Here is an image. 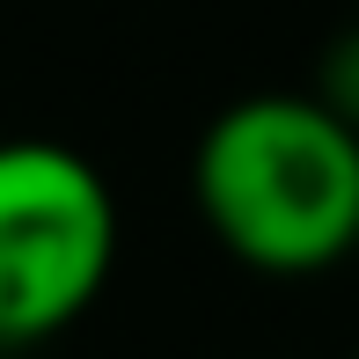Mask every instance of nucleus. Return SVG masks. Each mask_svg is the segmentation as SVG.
<instances>
[{
	"label": "nucleus",
	"mask_w": 359,
	"mask_h": 359,
	"mask_svg": "<svg viewBox=\"0 0 359 359\" xmlns=\"http://www.w3.org/2000/svg\"><path fill=\"white\" fill-rule=\"evenodd\" d=\"M191 198L242 271L316 279L359 242V133L316 95H242L198 133Z\"/></svg>",
	"instance_id": "nucleus-1"
},
{
	"label": "nucleus",
	"mask_w": 359,
	"mask_h": 359,
	"mask_svg": "<svg viewBox=\"0 0 359 359\" xmlns=\"http://www.w3.org/2000/svg\"><path fill=\"white\" fill-rule=\"evenodd\" d=\"M118 198L59 140H0V352H37L103 301Z\"/></svg>",
	"instance_id": "nucleus-2"
},
{
	"label": "nucleus",
	"mask_w": 359,
	"mask_h": 359,
	"mask_svg": "<svg viewBox=\"0 0 359 359\" xmlns=\"http://www.w3.org/2000/svg\"><path fill=\"white\" fill-rule=\"evenodd\" d=\"M316 95L330 118H345L352 133H359V22L352 29H337L330 44H323V59H316Z\"/></svg>",
	"instance_id": "nucleus-3"
},
{
	"label": "nucleus",
	"mask_w": 359,
	"mask_h": 359,
	"mask_svg": "<svg viewBox=\"0 0 359 359\" xmlns=\"http://www.w3.org/2000/svg\"><path fill=\"white\" fill-rule=\"evenodd\" d=\"M0 359H29V352H0Z\"/></svg>",
	"instance_id": "nucleus-4"
},
{
	"label": "nucleus",
	"mask_w": 359,
	"mask_h": 359,
	"mask_svg": "<svg viewBox=\"0 0 359 359\" xmlns=\"http://www.w3.org/2000/svg\"><path fill=\"white\" fill-rule=\"evenodd\" d=\"M352 257H359V242H352Z\"/></svg>",
	"instance_id": "nucleus-5"
},
{
	"label": "nucleus",
	"mask_w": 359,
	"mask_h": 359,
	"mask_svg": "<svg viewBox=\"0 0 359 359\" xmlns=\"http://www.w3.org/2000/svg\"><path fill=\"white\" fill-rule=\"evenodd\" d=\"M352 359H359V352H352Z\"/></svg>",
	"instance_id": "nucleus-6"
}]
</instances>
